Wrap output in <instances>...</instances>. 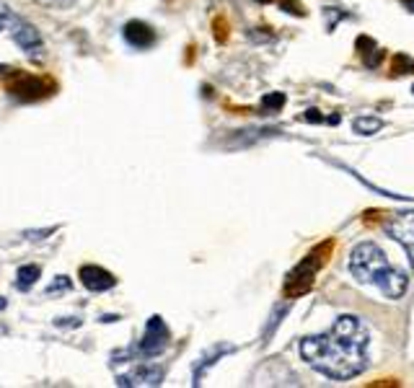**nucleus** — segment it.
<instances>
[{"mask_svg": "<svg viewBox=\"0 0 414 388\" xmlns=\"http://www.w3.org/2000/svg\"><path fill=\"white\" fill-rule=\"evenodd\" d=\"M301 357L326 378H355L368 365V329L357 316H339L326 334L301 339Z\"/></svg>", "mask_w": 414, "mask_h": 388, "instance_id": "f257e3e1", "label": "nucleus"}, {"mask_svg": "<svg viewBox=\"0 0 414 388\" xmlns=\"http://www.w3.org/2000/svg\"><path fill=\"white\" fill-rule=\"evenodd\" d=\"M350 272L365 285H375L391 300H396L406 293V275L399 272L396 267H391L386 254L371 241L355 246V251L350 256Z\"/></svg>", "mask_w": 414, "mask_h": 388, "instance_id": "f03ea898", "label": "nucleus"}, {"mask_svg": "<svg viewBox=\"0 0 414 388\" xmlns=\"http://www.w3.org/2000/svg\"><path fill=\"white\" fill-rule=\"evenodd\" d=\"M329 251H331V244L316 246L303 262L298 264L296 270L285 277V296L298 298V296H303V293H308L313 285V279H316V275H319V270H322V264L326 262V254Z\"/></svg>", "mask_w": 414, "mask_h": 388, "instance_id": "7ed1b4c3", "label": "nucleus"}, {"mask_svg": "<svg viewBox=\"0 0 414 388\" xmlns=\"http://www.w3.org/2000/svg\"><path fill=\"white\" fill-rule=\"evenodd\" d=\"M0 29H8L11 39L29 52V57L39 60L42 57V36L32 24H26L24 18H18L16 13H11L8 8H0Z\"/></svg>", "mask_w": 414, "mask_h": 388, "instance_id": "20e7f679", "label": "nucleus"}, {"mask_svg": "<svg viewBox=\"0 0 414 388\" xmlns=\"http://www.w3.org/2000/svg\"><path fill=\"white\" fill-rule=\"evenodd\" d=\"M0 76H8V93L18 102H39L50 93V83L39 76H26L16 68H0Z\"/></svg>", "mask_w": 414, "mask_h": 388, "instance_id": "39448f33", "label": "nucleus"}, {"mask_svg": "<svg viewBox=\"0 0 414 388\" xmlns=\"http://www.w3.org/2000/svg\"><path fill=\"white\" fill-rule=\"evenodd\" d=\"M169 342H171L169 326L163 324L161 316H151L148 324H145V337L140 339V345L132 352H137L140 357H158L161 352H166Z\"/></svg>", "mask_w": 414, "mask_h": 388, "instance_id": "423d86ee", "label": "nucleus"}, {"mask_svg": "<svg viewBox=\"0 0 414 388\" xmlns=\"http://www.w3.org/2000/svg\"><path fill=\"white\" fill-rule=\"evenodd\" d=\"M386 233H389L396 244L404 246L409 264L414 267V210L409 212H399L386 223Z\"/></svg>", "mask_w": 414, "mask_h": 388, "instance_id": "0eeeda50", "label": "nucleus"}, {"mask_svg": "<svg viewBox=\"0 0 414 388\" xmlns=\"http://www.w3.org/2000/svg\"><path fill=\"white\" fill-rule=\"evenodd\" d=\"M81 282L91 293H106V290H111V287L117 285V277L109 270H104V267L88 264V267H81Z\"/></svg>", "mask_w": 414, "mask_h": 388, "instance_id": "6e6552de", "label": "nucleus"}, {"mask_svg": "<svg viewBox=\"0 0 414 388\" xmlns=\"http://www.w3.org/2000/svg\"><path fill=\"white\" fill-rule=\"evenodd\" d=\"M163 383V368L158 365H143L135 368L127 375H117V386H161Z\"/></svg>", "mask_w": 414, "mask_h": 388, "instance_id": "1a4fd4ad", "label": "nucleus"}, {"mask_svg": "<svg viewBox=\"0 0 414 388\" xmlns=\"http://www.w3.org/2000/svg\"><path fill=\"white\" fill-rule=\"evenodd\" d=\"M122 36L130 47L135 50H148L153 42H156V32L153 26H148L145 21H127L125 29H122Z\"/></svg>", "mask_w": 414, "mask_h": 388, "instance_id": "9d476101", "label": "nucleus"}, {"mask_svg": "<svg viewBox=\"0 0 414 388\" xmlns=\"http://www.w3.org/2000/svg\"><path fill=\"white\" fill-rule=\"evenodd\" d=\"M357 47H360V55H363V62L368 68H378L380 60H383V50L378 44L373 42L371 36H357Z\"/></svg>", "mask_w": 414, "mask_h": 388, "instance_id": "9b49d317", "label": "nucleus"}, {"mask_svg": "<svg viewBox=\"0 0 414 388\" xmlns=\"http://www.w3.org/2000/svg\"><path fill=\"white\" fill-rule=\"evenodd\" d=\"M39 277H42V267H39V264H26V267H18L16 287L21 290V293H29V290L39 282Z\"/></svg>", "mask_w": 414, "mask_h": 388, "instance_id": "f8f14e48", "label": "nucleus"}, {"mask_svg": "<svg viewBox=\"0 0 414 388\" xmlns=\"http://www.w3.org/2000/svg\"><path fill=\"white\" fill-rule=\"evenodd\" d=\"M226 352H233V347H230V345H223V347H215V349H210V352L205 354V357H202L205 363H200V365L195 368V383H200V378L205 375V370H207L210 365L218 363V357H220V354H226Z\"/></svg>", "mask_w": 414, "mask_h": 388, "instance_id": "ddd939ff", "label": "nucleus"}, {"mask_svg": "<svg viewBox=\"0 0 414 388\" xmlns=\"http://www.w3.org/2000/svg\"><path fill=\"white\" fill-rule=\"evenodd\" d=\"M352 130H355L357 135H375L383 130V119L380 117H357L352 122Z\"/></svg>", "mask_w": 414, "mask_h": 388, "instance_id": "4468645a", "label": "nucleus"}, {"mask_svg": "<svg viewBox=\"0 0 414 388\" xmlns=\"http://www.w3.org/2000/svg\"><path fill=\"white\" fill-rule=\"evenodd\" d=\"M285 106V93H267L262 99V111L264 114H272Z\"/></svg>", "mask_w": 414, "mask_h": 388, "instance_id": "2eb2a0df", "label": "nucleus"}, {"mask_svg": "<svg viewBox=\"0 0 414 388\" xmlns=\"http://www.w3.org/2000/svg\"><path fill=\"white\" fill-rule=\"evenodd\" d=\"M70 287H73V282H70L65 275H57L55 277V282L52 285H47V296H57V293H68Z\"/></svg>", "mask_w": 414, "mask_h": 388, "instance_id": "dca6fc26", "label": "nucleus"}, {"mask_svg": "<svg viewBox=\"0 0 414 388\" xmlns=\"http://www.w3.org/2000/svg\"><path fill=\"white\" fill-rule=\"evenodd\" d=\"M394 70H396V73H412L414 62L409 57H404V55H396V60H394Z\"/></svg>", "mask_w": 414, "mask_h": 388, "instance_id": "f3484780", "label": "nucleus"}, {"mask_svg": "<svg viewBox=\"0 0 414 388\" xmlns=\"http://www.w3.org/2000/svg\"><path fill=\"white\" fill-rule=\"evenodd\" d=\"M280 8L288 11V13H293V16H305V11L298 6L296 0H280Z\"/></svg>", "mask_w": 414, "mask_h": 388, "instance_id": "a211bd4d", "label": "nucleus"}, {"mask_svg": "<svg viewBox=\"0 0 414 388\" xmlns=\"http://www.w3.org/2000/svg\"><path fill=\"white\" fill-rule=\"evenodd\" d=\"M301 119H305V122H324V114H319V109H308L305 114H301Z\"/></svg>", "mask_w": 414, "mask_h": 388, "instance_id": "6ab92c4d", "label": "nucleus"}, {"mask_svg": "<svg viewBox=\"0 0 414 388\" xmlns=\"http://www.w3.org/2000/svg\"><path fill=\"white\" fill-rule=\"evenodd\" d=\"M401 6H404L406 11H412V13H414V0H401Z\"/></svg>", "mask_w": 414, "mask_h": 388, "instance_id": "aec40b11", "label": "nucleus"}, {"mask_svg": "<svg viewBox=\"0 0 414 388\" xmlns=\"http://www.w3.org/2000/svg\"><path fill=\"white\" fill-rule=\"evenodd\" d=\"M99 321H102V324H106V321H119V316H102Z\"/></svg>", "mask_w": 414, "mask_h": 388, "instance_id": "412c9836", "label": "nucleus"}, {"mask_svg": "<svg viewBox=\"0 0 414 388\" xmlns=\"http://www.w3.org/2000/svg\"><path fill=\"white\" fill-rule=\"evenodd\" d=\"M6 305H8V300H6V298H0V311H3Z\"/></svg>", "mask_w": 414, "mask_h": 388, "instance_id": "4be33fe9", "label": "nucleus"}, {"mask_svg": "<svg viewBox=\"0 0 414 388\" xmlns=\"http://www.w3.org/2000/svg\"><path fill=\"white\" fill-rule=\"evenodd\" d=\"M254 3H270V0H254Z\"/></svg>", "mask_w": 414, "mask_h": 388, "instance_id": "5701e85b", "label": "nucleus"}, {"mask_svg": "<svg viewBox=\"0 0 414 388\" xmlns=\"http://www.w3.org/2000/svg\"><path fill=\"white\" fill-rule=\"evenodd\" d=\"M412 93H414V85H412Z\"/></svg>", "mask_w": 414, "mask_h": 388, "instance_id": "b1692460", "label": "nucleus"}]
</instances>
